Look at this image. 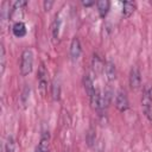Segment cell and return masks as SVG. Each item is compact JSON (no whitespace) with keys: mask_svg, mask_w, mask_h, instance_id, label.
Wrapping results in <instances>:
<instances>
[{"mask_svg":"<svg viewBox=\"0 0 152 152\" xmlns=\"http://www.w3.org/2000/svg\"><path fill=\"white\" fill-rule=\"evenodd\" d=\"M52 5H53V1H51V0H49V1L45 0V1L43 2V6H44V10H45V11H49Z\"/></svg>","mask_w":152,"mask_h":152,"instance_id":"cell-22","label":"cell"},{"mask_svg":"<svg viewBox=\"0 0 152 152\" xmlns=\"http://www.w3.org/2000/svg\"><path fill=\"white\" fill-rule=\"evenodd\" d=\"M5 66H6V51H5L4 44L1 43V45H0V71H1V74H4Z\"/></svg>","mask_w":152,"mask_h":152,"instance_id":"cell-19","label":"cell"},{"mask_svg":"<svg viewBox=\"0 0 152 152\" xmlns=\"http://www.w3.org/2000/svg\"><path fill=\"white\" fill-rule=\"evenodd\" d=\"M115 107L118 108L119 112H126L129 107V102H128V97L125 90H118L116 96H115Z\"/></svg>","mask_w":152,"mask_h":152,"instance_id":"cell-4","label":"cell"},{"mask_svg":"<svg viewBox=\"0 0 152 152\" xmlns=\"http://www.w3.org/2000/svg\"><path fill=\"white\" fill-rule=\"evenodd\" d=\"M104 72L108 81H114L116 78V68L112 61H107L104 64Z\"/></svg>","mask_w":152,"mask_h":152,"instance_id":"cell-9","label":"cell"},{"mask_svg":"<svg viewBox=\"0 0 152 152\" xmlns=\"http://www.w3.org/2000/svg\"><path fill=\"white\" fill-rule=\"evenodd\" d=\"M15 151H17L15 140L12 135H10L6 139V142H5V146H4V152H15Z\"/></svg>","mask_w":152,"mask_h":152,"instance_id":"cell-16","label":"cell"},{"mask_svg":"<svg viewBox=\"0 0 152 152\" xmlns=\"http://www.w3.org/2000/svg\"><path fill=\"white\" fill-rule=\"evenodd\" d=\"M61 25H62V20L59 17L56 15V18L53 19L52 21V25H51V33H52V39L53 42H56L59 37V31H61Z\"/></svg>","mask_w":152,"mask_h":152,"instance_id":"cell-13","label":"cell"},{"mask_svg":"<svg viewBox=\"0 0 152 152\" xmlns=\"http://www.w3.org/2000/svg\"><path fill=\"white\" fill-rule=\"evenodd\" d=\"M141 107L145 115L152 120V88L150 86H145L141 95Z\"/></svg>","mask_w":152,"mask_h":152,"instance_id":"cell-2","label":"cell"},{"mask_svg":"<svg viewBox=\"0 0 152 152\" xmlns=\"http://www.w3.org/2000/svg\"><path fill=\"white\" fill-rule=\"evenodd\" d=\"M12 32L15 37H24L26 34V26L23 21H15L12 27Z\"/></svg>","mask_w":152,"mask_h":152,"instance_id":"cell-14","label":"cell"},{"mask_svg":"<svg viewBox=\"0 0 152 152\" xmlns=\"http://www.w3.org/2000/svg\"><path fill=\"white\" fill-rule=\"evenodd\" d=\"M104 64L106 63H103L101 57L97 53H94V56L91 58V70L95 75H100L104 70Z\"/></svg>","mask_w":152,"mask_h":152,"instance_id":"cell-8","label":"cell"},{"mask_svg":"<svg viewBox=\"0 0 152 152\" xmlns=\"http://www.w3.org/2000/svg\"><path fill=\"white\" fill-rule=\"evenodd\" d=\"M49 141H50V133H49V131H45V132L42 134L40 142H39L38 147H37L36 152H48Z\"/></svg>","mask_w":152,"mask_h":152,"instance_id":"cell-12","label":"cell"},{"mask_svg":"<svg viewBox=\"0 0 152 152\" xmlns=\"http://www.w3.org/2000/svg\"><path fill=\"white\" fill-rule=\"evenodd\" d=\"M33 69V52L31 49H25L21 52L20 58V74L23 76H27L32 72Z\"/></svg>","mask_w":152,"mask_h":152,"instance_id":"cell-1","label":"cell"},{"mask_svg":"<svg viewBox=\"0 0 152 152\" xmlns=\"http://www.w3.org/2000/svg\"><path fill=\"white\" fill-rule=\"evenodd\" d=\"M128 82H129V87L135 90L141 86V74L138 66H133L129 71V76H128Z\"/></svg>","mask_w":152,"mask_h":152,"instance_id":"cell-5","label":"cell"},{"mask_svg":"<svg viewBox=\"0 0 152 152\" xmlns=\"http://www.w3.org/2000/svg\"><path fill=\"white\" fill-rule=\"evenodd\" d=\"M95 139H96V131L91 126V127H89V129L87 132V137H86V140H87L88 146H93L94 142H95Z\"/></svg>","mask_w":152,"mask_h":152,"instance_id":"cell-18","label":"cell"},{"mask_svg":"<svg viewBox=\"0 0 152 152\" xmlns=\"http://www.w3.org/2000/svg\"><path fill=\"white\" fill-rule=\"evenodd\" d=\"M26 5H27V1H25V0L14 1L13 5H12V8L10 11L8 19H11V20H18V19H20L21 15H23V13H24V10H25Z\"/></svg>","mask_w":152,"mask_h":152,"instance_id":"cell-3","label":"cell"},{"mask_svg":"<svg viewBox=\"0 0 152 152\" xmlns=\"http://www.w3.org/2000/svg\"><path fill=\"white\" fill-rule=\"evenodd\" d=\"M28 97H30V87H25L24 90H23V94H21V102L24 104V107L27 104L28 102Z\"/></svg>","mask_w":152,"mask_h":152,"instance_id":"cell-21","label":"cell"},{"mask_svg":"<svg viewBox=\"0 0 152 152\" xmlns=\"http://www.w3.org/2000/svg\"><path fill=\"white\" fill-rule=\"evenodd\" d=\"M38 87H39L42 95H45L46 89H48V71L44 64H40L39 70H38Z\"/></svg>","mask_w":152,"mask_h":152,"instance_id":"cell-6","label":"cell"},{"mask_svg":"<svg viewBox=\"0 0 152 152\" xmlns=\"http://www.w3.org/2000/svg\"><path fill=\"white\" fill-rule=\"evenodd\" d=\"M83 86H84V89H86V93L87 95L89 96V99L95 94L96 89L94 87V82H93V78L89 76V75H86L83 77Z\"/></svg>","mask_w":152,"mask_h":152,"instance_id":"cell-11","label":"cell"},{"mask_svg":"<svg viewBox=\"0 0 152 152\" xmlns=\"http://www.w3.org/2000/svg\"><path fill=\"white\" fill-rule=\"evenodd\" d=\"M97 11H99V14L101 18H104L108 12H109V7H110V2L108 0H101V1H97Z\"/></svg>","mask_w":152,"mask_h":152,"instance_id":"cell-15","label":"cell"},{"mask_svg":"<svg viewBox=\"0 0 152 152\" xmlns=\"http://www.w3.org/2000/svg\"><path fill=\"white\" fill-rule=\"evenodd\" d=\"M81 52H82V48H81L80 39L77 37H74L71 43H70V50H69L70 58L72 61H77L80 58V56H81Z\"/></svg>","mask_w":152,"mask_h":152,"instance_id":"cell-7","label":"cell"},{"mask_svg":"<svg viewBox=\"0 0 152 152\" xmlns=\"http://www.w3.org/2000/svg\"><path fill=\"white\" fill-rule=\"evenodd\" d=\"M112 97H113V91L110 88H107L104 90V93L102 94V99H103V103H104V107L108 106V103L112 101Z\"/></svg>","mask_w":152,"mask_h":152,"instance_id":"cell-20","label":"cell"},{"mask_svg":"<svg viewBox=\"0 0 152 152\" xmlns=\"http://www.w3.org/2000/svg\"><path fill=\"white\" fill-rule=\"evenodd\" d=\"M94 4H95L94 1H84V0L82 1V5H83V6H91V5H94Z\"/></svg>","mask_w":152,"mask_h":152,"instance_id":"cell-23","label":"cell"},{"mask_svg":"<svg viewBox=\"0 0 152 152\" xmlns=\"http://www.w3.org/2000/svg\"><path fill=\"white\" fill-rule=\"evenodd\" d=\"M137 8V2L135 1H124L122 2V15L125 18L131 17Z\"/></svg>","mask_w":152,"mask_h":152,"instance_id":"cell-10","label":"cell"},{"mask_svg":"<svg viewBox=\"0 0 152 152\" xmlns=\"http://www.w3.org/2000/svg\"><path fill=\"white\" fill-rule=\"evenodd\" d=\"M51 95L53 100H59L61 97V86H59V82L56 80L52 82V86H51Z\"/></svg>","mask_w":152,"mask_h":152,"instance_id":"cell-17","label":"cell"}]
</instances>
